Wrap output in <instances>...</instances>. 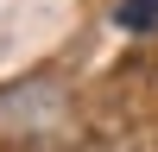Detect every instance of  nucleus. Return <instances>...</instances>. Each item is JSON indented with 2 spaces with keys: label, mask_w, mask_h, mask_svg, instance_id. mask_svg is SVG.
<instances>
[{
  "label": "nucleus",
  "mask_w": 158,
  "mask_h": 152,
  "mask_svg": "<svg viewBox=\"0 0 158 152\" xmlns=\"http://www.w3.org/2000/svg\"><path fill=\"white\" fill-rule=\"evenodd\" d=\"M114 25H127V32H158V0H120V6H114Z\"/></svg>",
  "instance_id": "obj_1"
}]
</instances>
